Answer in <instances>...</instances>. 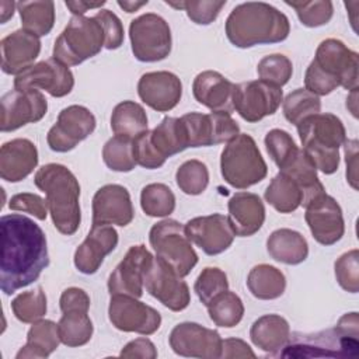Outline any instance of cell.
Listing matches in <instances>:
<instances>
[{
	"label": "cell",
	"instance_id": "47",
	"mask_svg": "<svg viewBox=\"0 0 359 359\" xmlns=\"http://www.w3.org/2000/svg\"><path fill=\"white\" fill-rule=\"evenodd\" d=\"M229 289V280L224 271L216 266H206L198 275L194 290L196 292L199 300L208 306L217 294Z\"/></svg>",
	"mask_w": 359,
	"mask_h": 359
},
{
	"label": "cell",
	"instance_id": "3",
	"mask_svg": "<svg viewBox=\"0 0 359 359\" xmlns=\"http://www.w3.org/2000/svg\"><path fill=\"white\" fill-rule=\"evenodd\" d=\"M358 67L359 56L355 50L339 39H324L306 70V90L316 95H328L339 86L349 91L356 90Z\"/></svg>",
	"mask_w": 359,
	"mask_h": 359
},
{
	"label": "cell",
	"instance_id": "26",
	"mask_svg": "<svg viewBox=\"0 0 359 359\" xmlns=\"http://www.w3.org/2000/svg\"><path fill=\"white\" fill-rule=\"evenodd\" d=\"M38 165L36 146L24 137L3 143L0 149V177L7 182H20Z\"/></svg>",
	"mask_w": 359,
	"mask_h": 359
},
{
	"label": "cell",
	"instance_id": "27",
	"mask_svg": "<svg viewBox=\"0 0 359 359\" xmlns=\"http://www.w3.org/2000/svg\"><path fill=\"white\" fill-rule=\"evenodd\" d=\"M234 83L215 70H205L196 74L192 83L195 100L212 112H229L233 108Z\"/></svg>",
	"mask_w": 359,
	"mask_h": 359
},
{
	"label": "cell",
	"instance_id": "58",
	"mask_svg": "<svg viewBox=\"0 0 359 359\" xmlns=\"http://www.w3.org/2000/svg\"><path fill=\"white\" fill-rule=\"evenodd\" d=\"M107 1L105 0H101V1H97V3H90V1H83V0H79V1H66V7L70 10L72 14L74 15H83L87 10H91V8H100L105 4Z\"/></svg>",
	"mask_w": 359,
	"mask_h": 359
},
{
	"label": "cell",
	"instance_id": "20",
	"mask_svg": "<svg viewBox=\"0 0 359 359\" xmlns=\"http://www.w3.org/2000/svg\"><path fill=\"white\" fill-rule=\"evenodd\" d=\"M185 231L188 238L208 255L226 251L236 236L229 217L222 213L194 217L185 224Z\"/></svg>",
	"mask_w": 359,
	"mask_h": 359
},
{
	"label": "cell",
	"instance_id": "14",
	"mask_svg": "<svg viewBox=\"0 0 359 359\" xmlns=\"http://www.w3.org/2000/svg\"><path fill=\"white\" fill-rule=\"evenodd\" d=\"M108 317L116 330L142 335L154 334L161 324V316L156 309L128 294L111 296Z\"/></svg>",
	"mask_w": 359,
	"mask_h": 359
},
{
	"label": "cell",
	"instance_id": "48",
	"mask_svg": "<svg viewBox=\"0 0 359 359\" xmlns=\"http://www.w3.org/2000/svg\"><path fill=\"white\" fill-rule=\"evenodd\" d=\"M265 147L272 161L283 168L299 151L293 137L283 129H272L265 136Z\"/></svg>",
	"mask_w": 359,
	"mask_h": 359
},
{
	"label": "cell",
	"instance_id": "32",
	"mask_svg": "<svg viewBox=\"0 0 359 359\" xmlns=\"http://www.w3.org/2000/svg\"><path fill=\"white\" fill-rule=\"evenodd\" d=\"M280 172L290 177L302 189L303 192L302 206H306L311 199L325 192L324 185L318 180L316 165L309 158V156L303 151V149H299L297 154L283 168H280Z\"/></svg>",
	"mask_w": 359,
	"mask_h": 359
},
{
	"label": "cell",
	"instance_id": "16",
	"mask_svg": "<svg viewBox=\"0 0 359 359\" xmlns=\"http://www.w3.org/2000/svg\"><path fill=\"white\" fill-rule=\"evenodd\" d=\"M74 87V76L69 66L55 57L41 60L14 79L17 90H45L52 97L60 98L67 95Z\"/></svg>",
	"mask_w": 359,
	"mask_h": 359
},
{
	"label": "cell",
	"instance_id": "22",
	"mask_svg": "<svg viewBox=\"0 0 359 359\" xmlns=\"http://www.w3.org/2000/svg\"><path fill=\"white\" fill-rule=\"evenodd\" d=\"M135 216L129 191L119 184L101 187L93 198V224L128 226Z\"/></svg>",
	"mask_w": 359,
	"mask_h": 359
},
{
	"label": "cell",
	"instance_id": "57",
	"mask_svg": "<svg viewBox=\"0 0 359 359\" xmlns=\"http://www.w3.org/2000/svg\"><path fill=\"white\" fill-rule=\"evenodd\" d=\"M345 161H346V178L352 188H358L356 185V161H358V142L353 140H345Z\"/></svg>",
	"mask_w": 359,
	"mask_h": 359
},
{
	"label": "cell",
	"instance_id": "13",
	"mask_svg": "<svg viewBox=\"0 0 359 359\" xmlns=\"http://www.w3.org/2000/svg\"><path fill=\"white\" fill-rule=\"evenodd\" d=\"M143 286L153 297L172 311L187 309L191 302L187 282L158 257H151L143 273Z\"/></svg>",
	"mask_w": 359,
	"mask_h": 359
},
{
	"label": "cell",
	"instance_id": "11",
	"mask_svg": "<svg viewBox=\"0 0 359 359\" xmlns=\"http://www.w3.org/2000/svg\"><path fill=\"white\" fill-rule=\"evenodd\" d=\"M180 119L185 129L188 147L229 143L240 135V128L229 112H188Z\"/></svg>",
	"mask_w": 359,
	"mask_h": 359
},
{
	"label": "cell",
	"instance_id": "31",
	"mask_svg": "<svg viewBox=\"0 0 359 359\" xmlns=\"http://www.w3.org/2000/svg\"><path fill=\"white\" fill-rule=\"evenodd\" d=\"M57 324L52 320H38L32 323L27 334V344L15 355L21 358H48L60 344Z\"/></svg>",
	"mask_w": 359,
	"mask_h": 359
},
{
	"label": "cell",
	"instance_id": "43",
	"mask_svg": "<svg viewBox=\"0 0 359 359\" xmlns=\"http://www.w3.org/2000/svg\"><path fill=\"white\" fill-rule=\"evenodd\" d=\"M102 160L105 165L118 172H129L137 164L133 158L132 139L114 136L102 147Z\"/></svg>",
	"mask_w": 359,
	"mask_h": 359
},
{
	"label": "cell",
	"instance_id": "9",
	"mask_svg": "<svg viewBox=\"0 0 359 359\" xmlns=\"http://www.w3.org/2000/svg\"><path fill=\"white\" fill-rule=\"evenodd\" d=\"M149 241L156 257L163 259L181 278L189 275L198 255L187 236L185 226L174 219H164L150 229Z\"/></svg>",
	"mask_w": 359,
	"mask_h": 359
},
{
	"label": "cell",
	"instance_id": "40",
	"mask_svg": "<svg viewBox=\"0 0 359 359\" xmlns=\"http://www.w3.org/2000/svg\"><path fill=\"white\" fill-rule=\"evenodd\" d=\"M140 206L147 216L164 217L174 212L175 195L165 184L153 182L142 189Z\"/></svg>",
	"mask_w": 359,
	"mask_h": 359
},
{
	"label": "cell",
	"instance_id": "30",
	"mask_svg": "<svg viewBox=\"0 0 359 359\" xmlns=\"http://www.w3.org/2000/svg\"><path fill=\"white\" fill-rule=\"evenodd\" d=\"M266 250L271 258L286 265L302 264L309 255L307 240L292 229L272 231L266 240Z\"/></svg>",
	"mask_w": 359,
	"mask_h": 359
},
{
	"label": "cell",
	"instance_id": "37",
	"mask_svg": "<svg viewBox=\"0 0 359 359\" xmlns=\"http://www.w3.org/2000/svg\"><path fill=\"white\" fill-rule=\"evenodd\" d=\"M22 29L35 34L36 36L48 35L55 24V3L53 1H18Z\"/></svg>",
	"mask_w": 359,
	"mask_h": 359
},
{
	"label": "cell",
	"instance_id": "1",
	"mask_svg": "<svg viewBox=\"0 0 359 359\" xmlns=\"http://www.w3.org/2000/svg\"><path fill=\"white\" fill-rule=\"evenodd\" d=\"M0 230V287L4 294H13L35 282L49 265L48 244L42 229L18 213L1 216Z\"/></svg>",
	"mask_w": 359,
	"mask_h": 359
},
{
	"label": "cell",
	"instance_id": "28",
	"mask_svg": "<svg viewBox=\"0 0 359 359\" xmlns=\"http://www.w3.org/2000/svg\"><path fill=\"white\" fill-rule=\"evenodd\" d=\"M229 222L236 236L250 237L265 222V206L261 198L251 192L234 194L227 205Z\"/></svg>",
	"mask_w": 359,
	"mask_h": 359
},
{
	"label": "cell",
	"instance_id": "8",
	"mask_svg": "<svg viewBox=\"0 0 359 359\" xmlns=\"http://www.w3.org/2000/svg\"><path fill=\"white\" fill-rule=\"evenodd\" d=\"M105 48V32L95 17L73 15L53 45V56L66 66H77Z\"/></svg>",
	"mask_w": 359,
	"mask_h": 359
},
{
	"label": "cell",
	"instance_id": "4",
	"mask_svg": "<svg viewBox=\"0 0 359 359\" xmlns=\"http://www.w3.org/2000/svg\"><path fill=\"white\" fill-rule=\"evenodd\" d=\"M359 316L344 314L334 328L318 332H294L275 356L280 358H355L359 353Z\"/></svg>",
	"mask_w": 359,
	"mask_h": 359
},
{
	"label": "cell",
	"instance_id": "33",
	"mask_svg": "<svg viewBox=\"0 0 359 359\" xmlns=\"http://www.w3.org/2000/svg\"><path fill=\"white\" fill-rule=\"evenodd\" d=\"M247 287L257 299L273 300L283 294L286 289V278L276 266L259 264L250 271L247 276Z\"/></svg>",
	"mask_w": 359,
	"mask_h": 359
},
{
	"label": "cell",
	"instance_id": "23",
	"mask_svg": "<svg viewBox=\"0 0 359 359\" xmlns=\"http://www.w3.org/2000/svg\"><path fill=\"white\" fill-rule=\"evenodd\" d=\"M137 94L151 109L167 112L175 108L180 102L182 83L180 77L171 72H149L139 79Z\"/></svg>",
	"mask_w": 359,
	"mask_h": 359
},
{
	"label": "cell",
	"instance_id": "53",
	"mask_svg": "<svg viewBox=\"0 0 359 359\" xmlns=\"http://www.w3.org/2000/svg\"><path fill=\"white\" fill-rule=\"evenodd\" d=\"M8 208L11 210H18V212H25L36 217L38 220H45L48 216V205L43 198H41L36 194L31 192H22V194H15L11 196L8 202Z\"/></svg>",
	"mask_w": 359,
	"mask_h": 359
},
{
	"label": "cell",
	"instance_id": "35",
	"mask_svg": "<svg viewBox=\"0 0 359 359\" xmlns=\"http://www.w3.org/2000/svg\"><path fill=\"white\" fill-rule=\"evenodd\" d=\"M144 108L135 101H122L115 105L111 115V129L115 136L135 139L147 130Z\"/></svg>",
	"mask_w": 359,
	"mask_h": 359
},
{
	"label": "cell",
	"instance_id": "25",
	"mask_svg": "<svg viewBox=\"0 0 359 359\" xmlns=\"http://www.w3.org/2000/svg\"><path fill=\"white\" fill-rule=\"evenodd\" d=\"M1 70L6 74L18 76L32 65L41 52V39L25 29H17L6 35L1 42Z\"/></svg>",
	"mask_w": 359,
	"mask_h": 359
},
{
	"label": "cell",
	"instance_id": "7",
	"mask_svg": "<svg viewBox=\"0 0 359 359\" xmlns=\"http://www.w3.org/2000/svg\"><path fill=\"white\" fill-rule=\"evenodd\" d=\"M220 172L229 185L245 189L261 182L268 174V167L255 140L247 133H240L224 146Z\"/></svg>",
	"mask_w": 359,
	"mask_h": 359
},
{
	"label": "cell",
	"instance_id": "19",
	"mask_svg": "<svg viewBox=\"0 0 359 359\" xmlns=\"http://www.w3.org/2000/svg\"><path fill=\"white\" fill-rule=\"evenodd\" d=\"M304 219L314 240L323 245H332L345 233V223L339 203L325 192L311 199L306 206Z\"/></svg>",
	"mask_w": 359,
	"mask_h": 359
},
{
	"label": "cell",
	"instance_id": "15",
	"mask_svg": "<svg viewBox=\"0 0 359 359\" xmlns=\"http://www.w3.org/2000/svg\"><path fill=\"white\" fill-rule=\"evenodd\" d=\"M95 116L83 105H69L59 112L56 123L49 129L46 142L53 151L66 153L87 139L95 129Z\"/></svg>",
	"mask_w": 359,
	"mask_h": 359
},
{
	"label": "cell",
	"instance_id": "51",
	"mask_svg": "<svg viewBox=\"0 0 359 359\" xmlns=\"http://www.w3.org/2000/svg\"><path fill=\"white\" fill-rule=\"evenodd\" d=\"M132 150H133V158L136 164L154 170L161 167L165 163V158H163L157 150L154 149L151 139H150V130H146L136 136L132 140Z\"/></svg>",
	"mask_w": 359,
	"mask_h": 359
},
{
	"label": "cell",
	"instance_id": "36",
	"mask_svg": "<svg viewBox=\"0 0 359 359\" xmlns=\"http://www.w3.org/2000/svg\"><path fill=\"white\" fill-rule=\"evenodd\" d=\"M265 201L280 213L294 212L303 203V192L286 174L278 172L264 194Z\"/></svg>",
	"mask_w": 359,
	"mask_h": 359
},
{
	"label": "cell",
	"instance_id": "46",
	"mask_svg": "<svg viewBox=\"0 0 359 359\" xmlns=\"http://www.w3.org/2000/svg\"><path fill=\"white\" fill-rule=\"evenodd\" d=\"M257 73L259 76V80L282 87L290 80L293 74V65L287 56L282 53H273L259 60L257 66Z\"/></svg>",
	"mask_w": 359,
	"mask_h": 359
},
{
	"label": "cell",
	"instance_id": "24",
	"mask_svg": "<svg viewBox=\"0 0 359 359\" xmlns=\"http://www.w3.org/2000/svg\"><path fill=\"white\" fill-rule=\"evenodd\" d=\"M116 244L118 233L111 224H93L84 241L76 248L74 266L81 273H95Z\"/></svg>",
	"mask_w": 359,
	"mask_h": 359
},
{
	"label": "cell",
	"instance_id": "5",
	"mask_svg": "<svg viewBox=\"0 0 359 359\" xmlns=\"http://www.w3.org/2000/svg\"><path fill=\"white\" fill-rule=\"evenodd\" d=\"M34 182L46 195L56 230L65 236L74 234L81 222L80 184L74 174L63 164L49 163L36 171Z\"/></svg>",
	"mask_w": 359,
	"mask_h": 359
},
{
	"label": "cell",
	"instance_id": "60",
	"mask_svg": "<svg viewBox=\"0 0 359 359\" xmlns=\"http://www.w3.org/2000/svg\"><path fill=\"white\" fill-rule=\"evenodd\" d=\"M149 1H118V6L121 8H123L126 13H135L137 11L140 7L146 6Z\"/></svg>",
	"mask_w": 359,
	"mask_h": 359
},
{
	"label": "cell",
	"instance_id": "18",
	"mask_svg": "<svg viewBox=\"0 0 359 359\" xmlns=\"http://www.w3.org/2000/svg\"><path fill=\"white\" fill-rule=\"evenodd\" d=\"M48 101L39 90H11L1 97V132H13L27 123L41 121Z\"/></svg>",
	"mask_w": 359,
	"mask_h": 359
},
{
	"label": "cell",
	"instance_id": "2",
	"mask_svg": "<svg viewBox=\"0 0 359 359\" xmlns=\"http://www.w3.org/2000/svg\"><path fill=\"white\" fill-rule=\"evenodd\" d=\"M226 36L237 48L278 43L290 32L287 17L264 1H247L236 6L226 20Z\"/></svg>",
	"mask_w": 359,
	"mask_h": 359
},
{
	"label": "cell",
	"instance_id": "29",
	"mask_svg": "<svg viewBox=\"0 0 359 359\" xmlns=\"http://www.w3.org/2000/svg\"><path fill=\"white\" fill-rule=\"evenodd\" d=\"M289 337V323L279 314H265L259 317L252 323L250 330L252 344L273 356L286 345Z\"/></svg>",
	"mask_w": 359,
	"mask_h": 359
},
{
	"label": "cell",
	"instance_id": "52",
	"mask_svg": "<svg viewBox=\"0 0 359 359\" xmlns=\"http://www.w3.org/2000/svg\"><path fill=\"white\" fill-rule=\"evenodd\" d=\"M102 25L105 32V48L112 50L118 49L123 43V25L119 20V17L112 13L111 10L101 8L94 15Z\"/></svg>",
	"mask_w": 359,
	"mask_h": 359
},
{
	"label": "cell",
	"instance_id": "42",
	"mask_svg": "<svg viewBox=\"0 0 359 359\" xmlns=\"http://www.w3.org/2000/svg\"><path fill=\"white\" fill-rule=\"evenodd\" d=\"M11 310L17 320L25 324H32L41 320L48 310L46 296L42 287L22 292L11 302Z\"/></svg>",
	"mask_w": 359,
	"mask_h": 359
},
{
	"label": "cell",
	"instance_id": "12",
	"mask_svg": "<svg viewBox=\"0 0 359 359\" xmlns=\"http://www.w3.org/2000/svg\"><path fill=\"white\" fill-rule=\"evenodd\" d=\"M283 101L282 87L262 80L234 84L233 108L247 122H258L278 111Z\"/></svg>",
	"mask_w": 359,
	"mask_h": 359
},
{
	"label": "cell",
	"instance_id": "55",
	"mask_svg": "<svg viewBox=\"0 0 359 359\" xmlns=\"http://www.w3.org/2000/svg\"><path fill=\"white\" fill-rule=\"evenodd\" d=\"M121 358H140V359H154L157 358V349L149 338H136L128 342L121 353Z\"/></svg>",
	"mask_w": 359,
	"mask_h": 359
},
{
	"label": "cell",
	"instance_id": "44",
	"mask_svg": "<svg viewBox=\"0 0 359 359\" xmlns=\"http://www.w3.org/2000/svg\"><path fill=\"white\" fill-rule=\"evenodd\" d=\"M175 181L184 194L199 195L206 189L209 184L208 167L199 160H188L178 167L175 172Z\"/></svg>",
	"mask_w": 359,
	"mask_h": 359
},
{
	"label": "cell",
	"instance_id": "6",
	"mask_svg": "<svg viewBox=\"0 0 359 359\" xmlns=\"http://www.w3.org/2000/svg\"><path fill=\"white\" fill-rule=\"evenodd\" d=\"M303 151L309 156L317 170L334 174L339 165V147L346 140L342 121L334 114H316L297 126Z\"/></svg>",
	"mask_w": 359,
	"mask_h": 359
},
{
	"label": "cell",
	"instance_id": "10",
	"mask_svg": "<svg viewBox=\"0 0 359 359\" xmlns=\"http://www.w3.org/2000/svg\"><path fill=\"white\" fill-rule=\"evenodd\" d=\"M130 46L140 62H158L171 52V29L168 22L154 13H146L130 21Z\"/></svg>",
	"mask_w": 359,
	"mask_h": 359
},
{
	"label": "cell",
	"instance_id": "34",
	"mask_svg": "<svg viewBox=\"0 0 359 359\" xmlns=\"http://www.w3.org/2000/svg\"><path fill=\"white\" fill-rule=\"evenodd\" d=\"M150 139L157 153L165 160L188 149L185 129L180 118H163L161 122L150 130Z\"/></svg>",
	"mask_w": 359,
	"mask_h": 359
},
{
	"label": "cell",
	"instance_id": "56",
	"mask_svg": "<svg viewBox=\"0 0 359 359\" xmlns=\"http://www.w3.org/2000/svg\"><path fill=\"white\" fill-rule=\"evenodd\" d=\"M220 358H255V353L243 339L226 338L222 341Z\"/></svg>",
	"mask_w": 359,
	"mask_h": 359
},
{
	"label": "cell",
	"instance_id": "45",
	"mask_svg": "<svg viewBox=\"0 0 359 359\" xmlns=\"http://www.w3.org/2000/svg\"><path fill=\"white\" fill-rule=\"evenodd\" d=\"M290 6L300 22L309 28H316L328 24L334 14V4L330 0H314V1H285Z\"/></svg>",
	"mask_w": 359,
	"mask_h": 359
},
{
	"label": "cell",
	"instance_id": "54",
	"mask_svg": "<svg viewBox=\"0 0 359 359\" xmlns=\"http://www.w3.org/2000/svg\"><path fill=\"white\" fill-rule=\"evenodd\" d=\"M62 313L66 311H86L90 309V297L80 287H67L62 292L59 299Z\"/></svg>",
	"mask_w": 359,
	"mask_h": 359
},
{
	"label": "cell",
	"instance_id": "21",
	"mask_svg": "<svg viewBox=\"0 0 359 359\" xmlns=\"http://www.w3.org/2000/svg\"><path fill=\"white\" fill-rule=\"evenodd\" d=\"M151 257L143 244L132 245L108 278L109 294H128L139 299L143 294V273Z\"/></svg>",
	"mask_w": 359,
	"mask_h": 359
},
{
	"label": "cell",
	"instance_id": "38",
	"mask_svg": "<svg viewBox=\"0 0 359 359\" xmlns=\"http://www.w3.org/2000/svg\"><path fill=\"white\" fill-rule=\"evenodd\" d=\"M57 328L62 344L70 348L86 345L91 339L94 331L93 321L86 311L63 313L57 323Z\"/></svg>",
	"mask_w": 359,
	"mask_h": 359
},
{
	"label": "cell",
	"instance_id": "17",
	"mask_svg": "<svg viewBox=\"0 0 359 359\" xmlns=\"http://www.w3.org/2000/svg\"><path fill=\"white\" fill-rule=\"evenodd\" d=\"M170 346L187 358L217 359L222 355V338L215 330L202 327L198 323H180L170 332Z\"/></svg>",
	"mask_w": 359,
	"mask_h": 359
},
{
	"label": "cell",
	"instance_id": "50",
	"mask_svg": "<svg viewBox=\"0 0 359 359\" xmlns=\"http://www.w3.org/2000/svg\"><path fill=\"white\" fill-rule=\"evenodd\" d=\"M335 278L339 286L349 292L358 293L359 290V251L351 250L342 254L335 261Z\"/></svg>",
	"mask_w": 359,
	"mask_h": 359
},
{
	"label": "cell",
	"instance_id": "49",
	"mask_svg": "<svg viewBox=\"0 0 359 359\" xmlns=\"http://www.w3.org/2000/svg\"><path fill=\"white\" fill-rule=\"evenodd\" d=\"M168 6L174 8H181L187 13L188 18L198 24V25H209L213 22L220 10L226 6V0L216 1V0H202V1H165Z\"/></svg>",
	"mask_w": 359,
	"mask_h": 359
},
{
	"label": "cell",
	"instance_id": "59",
	"mask_svg": "<svg viewBox=\"0 0 359 359\" xmlns=\"http://www.w3.org/2000/svg\"><path fill=\"white\" fill-rule=\"evenodd\" d=\"M17 7V3L14 1H0V20H1V24L7 22L8 18L13 17L14 14V8Z\"/></svg>",
	"mask_w": 359,
	"mask_h": 359
},
{
	"label": "cell",
	"instance_id": "39",
	"mask_svg": "<svg viewBox=\"0 0 359 359\" xmlns=\"http://www.w3.org/2000/svg\"><path fill=\"white\" fill-rule=\"evenodd\" d=\"M210 320L223 328L236 327L244 316V304L241 299L229 289L217 294L208 306Z\"/></svg>",
	"mask_w": 359,
	"mask_h": 359
},
{
	"label": "cell",
	"instance_id": "41",
	"mask_svg": "<svg viewBox=\"0 0 359 359\" xmlns=\"http://www.w3.org/2000/svg\"><path fill=\"white\" fill-rule=\"evenodd\" d=\"M320 109V97L307 91L306 88H296L283 100V115L296 126L306 118L318 114Z\"/></svg>",
	"mask_w": 359,
	"mask_h": 359
}]
</instances>
